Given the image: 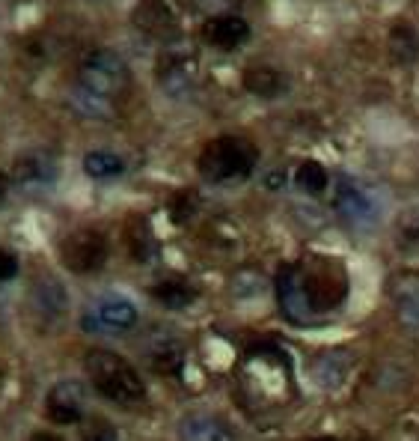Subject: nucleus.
Segmentation results:
<instances>
[{"mask_svg":"<svg viewBox=\"0 0 419 441\" xmlns=\"http://www.w3.org/2000/svg\"><path fill=\"white\" fill-rule=\"evenodd\" d=\"M182 438L184 441H235L232 433L220 420L208 415H191L182 420Z\"/></svg>","mask_w":419,"mask_h":441,"instance_id":"nucleus-14","label":"nucleus"},{"mask_svg":"<svg viewBox=\"0 0 419 441\" xmlns=\"http://www.w3.org/2000/svg\"><path fill=\"white\" fill-rule=\"evenodd\" d=\"M336 212L345 224L357 227V230H363V227H372L378 221V203H374L372 191H366L360 182L354 179H342L339 188H336Z\"/></svg>","mask_w":419,"mask_h":441,"instance_id":"nucleus-5","label":"nucleus"},{"mask_svg":"<svg viewBox=\"0 0 419 441\" xmlns=\"http://www.w3.org/2000/svg\"><path fill=\"white\" fill-rule=\"evenodd\" d=\"M396 316L408 331H419V275H399L389 283Z\"/></svg>","mask_w":419,"mask_h":441,"instance_id":"nucleus-11","label":"nucleus"},{"mask_svg":"<svg viewBox=\"0 0 419 441\" xmlns=\"http://www.w3.org/2000/svg\"><path fill=\"white\" fill-rule=\"evenodd\" d=\"M277 295H280V304L283 313L295 322H307L312 316V304H309V295L307 287H303V275L297 268H283L280 277H277Z\"/></svg>","mask_w":419,"mask_h":441,"instance_id":"nucleus-7","label":"nucleus"},{"mask_svg":"<svg viewBox=\"0 0 419 441\" xmlns=\"http://www.w3.org/2000/svg\"><path fill=\"white\" fill-rule=\"evenodd\" d=\"M247 36H250V24L238 16H214L202 24V39L211 48H220V51H232L244 45Z\"/></svg>","mask_w":419,"mask_h":441,"instance_id":"nucleus-10","label":"nucleus"},{"mask_svg":"<svg viewBox=\"0 0 419 441\" xmlns=\"http://www.w3.org/2000/svg\"><path fill=\"white\" fill-rule=\"evenodd\" d=\"M295 179H297V188L307 191V194H312V197L321 194V191L327 188V170H324L319 161H303V164L297 167Z\"/></svg>","mask_w":419,"mask_h":441,"instance_id":"nucleus-21","label":"nucleus"},{"mask_svg":"<svg viewBox=\"0 0 419 441\" xmlns=\"http://www.w3.org/2000/svg\"><path fill=\"white\" fill-rule=\"evenodd\" d=\"M389 54L396 63H413L419 57V33L411 24H396L389 30Z\"/></svg>","mask_w":419,"mask_h":441,"instance_id":"nucleus-17","label":"nucleus"},{"mask_svg":"<svg viewBox=\"0 0 419 441\" xmlns=\"http://www.w3.org/2000/svg\"><path fill=\"white\" fill-rule=\"evenodd\" d=\"M312 441H334V438H312Z\"/></svg>","mask_w":419,"mask_h":441,"instance_id":"nucleus-29","label":"nucleus"},{"mask_svg":"<svg viewBox=\"0 0 419 441\" xmlns=\"http://www.w3.org/2000/svg\"><path fill=\"white\" fill-rule=\"evenodd\" d=\"M83 441H117V430L107 420H95L90 430H86Z\"/></svg>","mask_w":419,"mask_h":441,"instance_id":"nucleus-25","label":"nucleus"},{"mask_svg":"<svg viewBox=\"0 0 419 441\" xmlns=\"http://www.w3.org/2000/svg\"><path fill=\"white\" fill-rule=\"evenodd\" d=\"M78 78H81L83 93L98 96V98L117 96L128 84L125 63L119 60L117 54H110V51H90V54H86L81 60Z\"/></svg>","mask_w":419,"mask_h":441,"instance_id":"nucleus-3","label":"nucleus"},{"mask_svg":"<svg viewBox=\"0 0 419 441\" xmlns=\"http://www.w3.org/2000/svg\"><path fill=\"white\" fill-rule=\"evenodd\" d=\"M60 260L69 272L75 275H90L95 268L105 265L107 260V241L95 230H75L63 239L60 245Z\"/></svg>","mask_w":419,"mask_h":441,"instance_id":"nucleus-4","label":"nucleus"},{"mask_svg":"<svg viewBox=\"0 0 419 441\" xmlns=\"http://www.w3.org/2000/svg\"><path fill=\"white\" fill-rule=\"evenodd\" d=\"M256 147L241 137H218L202 149L199 155V173L208 182H229L244 179L256 167Z\"/></svg>","mask_w":419,"mask_h":441,"instance_id":"nucleus-2","label":"nucleus"},{"mask_svg":"<svg viewBox=\"0 0 419 441\" xmlns=\"http://www.w3.org/2000/svg\"><path fill=\"white\" fill-rule=\"evenodd\" d=\"M137 24L149 33H164L172 27V16L164 6V0H143L137 9Z\"/></svg>","mask_w":419,"mask_h":441,"instance_id":"nucleus-19","label":"nucleus"},{"mask_svg":"<svg viewBox=\"0 0 419 441\" xmlns=\"http://www.w3.org/2000/svg\"><path fill=\"white\" fill-rule=\"evenodd\" d=\"M134 322H137V307L119 295H107L95 302L90 316L83 319L90 331H122V328H131Z\"/></svg>","mask_w":419,"mask_h":441,"instance_id":"nucleus-6","label":"nucleus"},{"mask_svg":"<svg viewBox=\"0 0 419 441\" xmlns=\"http://www.w3.org/2000/svg\"><path fill=\"white\" fill-rule=\"evenodd\" d=\"M16 275H18V260L9 251L0 248V280H12Z\"/></svg>","mask_w":419,"mask_h":441,"instance_id":"nucleus-26","label":"nucleus"},{"mask_svg":"<svg viewBox=\"0 0 419 441\" xmlns=\"http://www.w3.org/2000/svg\"><path fill=\"white\" fill-rule=\"evenodd\" d=\"M125 233H128V251H131V257L137 263H149L155 257V251H158L149 224L143 221V218H131V221H128V230Z\"/></svg>","mask_w":419,"mask_h":441,"instance_id":"nucleus-16","label":"nucleus"},{"mask_svg":"<svg viewBox=\"0 0 419 441\" xmlns=\"http://www.w3.org/2000/svg\"><path fill=\"white\" fill-rule=\"evenodd\" d=\"M60 173L54 155L48 152H27L16 161V182H21L24 188H42V185H51Z\"/></svg>","mask_w":419,"mask_h":441,"instance_id":"nucleus-13","label":"nucleus"},{"mask_svg":"<svg viewBox=\"0 0 419 441\" xmlns=\"http://www.w3.org/2000/svg\"><path fill=\"white\" fill-rule=\"evenodd\" d=\"M86 373H90L95 391L113 403L128 406L146 396V388H143V379L137 370L107 349H93L86 355Z\"/></svg>","mask_w":419,"mask_h":441,"instance_id":"nucleus-1","label":"nucleus"},{"mask_svg":"<svg viewBox=\"0 0 419 441\" xmlns=\"http://www.w3.org/2000/svg\"><path fill=\"white\" fill-rule=\"evenodd\" d=\"M83 170L90 173L93 179H113V176H119L125 164L119 155H113V152H105V149H98V152H90L83 159Z\"/></svg>","mask_w":419,"mask_h":441,"instance_id":"nucleus-20","label":"nucleus"},{"mask_svg":"<svg viewBox=\"0 0 419 441\" xmlns=\"http://www.w3.org/2000/svg\"><path fill=\"white\" fill-rule=\"evenodd\" d=\"M354 367V355L351 352H342V349H334V352H319L315 358L309 361V376L319 388H339L345 379H348Z\"/></svg>","mask_w":419,"mask_h":441,"instance_id":"nucleus-9","label":"nucleus"},{"mask_svg":"<svg viewBox=\"0 0 419 441\" xmlns=\"http://www.w3.org/2000/svg\"><path fill=\"white\" fill-rule=\"evenodd\" d=\"M83 406H86V394L81 388V382H57L48 394V418L54 423H75L83 415Z\"/></svg>","mask_w":419,"mask_h":441,"instance_id":"nucleus-8","label":"nucleus"},{"mask_svg":"<svg viewBox=\"0 0 419 441\" xmlns=\"http://www.w3.org/2000/svg\"><path fill=\"white\" fill-rule=\"evenodd\" d=\"M6 194H9V176H6V173H0V203L6 200Z\"/></svg>","mask_w":419,"mask_h":441,"instance_id":"nucleus-27","label":"nucleus"},{"mask_svg":"<svg viewBox=\"0 0 419 441\" xmlns=\"http://www.w3.org/2000/svg\"><path fill=\"white\" fill-rule=\"evenodd\" d=\"M149 361L158 373H179L182 367V349L176 343H161L149 352Z\"/></svg>","mask_w":419,"mask_h":441,"instance_id":"nucleus-23","label":"nucleus"},{"mask_svg":"<svg viewBox=\"0 0 419 441\" xmlns=\"http://www.w3.org/2000/svg\"><path fill=\"white\" fill-rule=\"evenodd\" d=\"M36 307L42 313H48V316H57V313H63L66 307V292L57 280H45L42 287L36 290Z\"/></svg>","mask_w":419,"mask_h":441,"instance_id":"nucleus-22","label":"nucleus"},{"mask_svg":"<svg viewBox=\"0 0 419 441\" xmlns=\"http://www.w3.org/2000/svg\"><path fill=\"white\" fill-rule=\"evenodd\" d=\"M196 197L191 194V191H182L179 197H176V200H172V221H187V218H191L194 215V209H196Z\"/></svg>","mask_w":419,"mask_h":441,"instance_id":"nucleus-24","label":"nucleus"},{"mask_svg":"<svg viewBox=\"0 0 419 441\" xmlns=\"http://www.w3.org/2000/svg\"><path fill=\"white\" fill-rule=\"evenodd\" d=\"M152 298L155 302H161L164 307L170 310H182L187 307L196 298L194 287H187L184 280H161V283H155L152 287Z\"/></svg>","mask_w":419,"mask_h":441,"instance_id":"nucleus-18","label":"nucleus"},{"mask_svg":"<svg viewBox=\"0 0 419 441\" xmlns=\"http://www.w3.org/2000/svg\"><path fill=\"white\" fill-rule=\"evenodd\" d=\"M244 87L259 98H273L285 90V78L271 66H253L244 72Z\"/></svg>","mask_w":419,"mask_h":441,"instance_id":"nucleus-15","label":"nucleus"},{"mask_svg":"<svg viewBox=\"0 0 419 441\" xmlns=\"http://www.w3.org/2000/svg\"><path fill=\"white\" fill-rule=\"evenodd\" d=\"M303 287H307L312 310H334L348 295V280L339 275H327V272L303 275Z\"/></svg>","mask_w":419,"mask_h":441,"instance_id":"nucleus-12","label":"nucleus"},{"mask_svg":"<svg viewBox=\"0 0 419 441\" xmlns=\"http://www.w3.org/2000/svg\"><path fill=\"white\" fill-rule=\"evenodd\" d=\"M30 441H63V438H57V435H51V433H39V435H33Z\"/></svg>","mask_w":419,"mask_h":441,"instance_id":"nucleus-28","label":"nucleus"},{"mask_svg":"<svg viewBox=\"0 0 419 441\" xmlns=\"http://www.w3.org/2000/svg\"><path fill=\"white\" fill-rule=\"evenodd\" d=\"M360 441H366V438H360Z\"/></svg>","mask_w":419,"mask_h":441,"instance_id":"nucleus-30","label":"nucleus"}]
</instances>
